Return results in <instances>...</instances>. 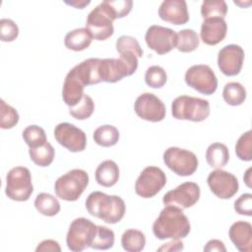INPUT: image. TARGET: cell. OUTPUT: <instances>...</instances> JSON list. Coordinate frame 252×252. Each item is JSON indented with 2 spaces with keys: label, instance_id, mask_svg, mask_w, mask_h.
<instances>
[{
  "label": "cell",
  "instance_id": "1",
  "mask_svg": "<svg viewBox=\"0 0 252 252\" xmlns=\"http://www.w3.org/2000/svg\"><path fill=\"white\" fill-rule=\"evenodd\" d=\"M191 229L190 221L182 209L175 206H165L153 223V232L158 239H182Z\"/></svg>",
  "mask_w": 252,
  "mask_h": 252
},
{
  "label": "cell",
  "instance_id": "2",
  "mask_svg": "<svg viewBox=\"0 0 252 252\" xmlns=\"http://www.w3.org/2000/svg\"><path fill=\"white\" fill-rule=\"evenodd\" d=\"M88 213L102 220L106 223L119 222L126 211L124 200L116 195H107L100 191L92 192L86 200Z\"/></svg>",
  "mask_w": 252,
  "mask_h": 252
},
{
  "label": "cell",
  "instance_id": "3",
  "mask_svg": "<svg viewBox=\"0 0 252 252\" xmlns=\"http://www.w3.org/2000/svg\"><path fill=\"white\" fill-rule=\"evenodd\" d=\"M171 114L178 120L201 122L210 115V103L204 98L180 95L171 103Z\"/></svg>",
  "mask_w": 252,
  "mask_h": 252
},
{
  "label": "cell",
  "instance_id": "4",
  "mask_svg": "<svg viewBox=\"0 0 252 252\" xmlns=\"http://www.w3.org/2000/svg\"><path fill=\"white\" fill-rule=\"evenodd\" d=\"M89 185V174L80 168L72 169L57 178L54 191L62 200L73 202L80 198Z\"/></svg>",
  "mask_w": 252,
  "mask_h": 252
},
{
  "label": "cell",
  "instance_id": "5",
  "mask_svg": "<svg viewBox=\"0 0 252 252\" xmlns=\"http://www.w3.org/2000/svg\"><path fill=\"white\" fill-rule=\"evenodd\" d=\"M32 192L33 186L29 168L16 166L8 171L5 187V193L8 198L18 202H25L30 199Z\"/></svg>",
  "mask_w": 252,
  "mask_h": 252
},
{
  "label": "cell",
  "instance_id": "6",
  "mask_svg": "<svg viewBox=\"0 0 252 252\" xmlns=\"http://www.w3.org/2000/svg\"><path fill=\"white\" fill-rule=\"evenodd\" d=\"M97 225L86 218L75 219L68 229L66 243L68 248L74 252H81L88 247L94 240Z\"/></svg>",
  "mask_w": 252,
  "mask_h": 252
},
{
  "label": "cell",
  "instance_id": "7",
  "mask_svg": "<svg viewBox=\"0 0 252 252\" xmlns=\"http://www.w3.org/2000/svg\"><path fill=\"white\" fill-rule=\"evenodd\" d=\"M162 158L164 164L179 176H190L198 168V158L189 150L170 147L164 151Z\"/></svg>",
  "mask_w": 252,
  "mask_h": 252
},
{
  "label": "cell",
  "instance_id": "8",
  "mask_svg": "<svg viewBox=\"0 0 252 252\" xmlns=\"http://www.w3.org/2000/svg\"><path fill=\"white\" fill-rule=\"evenodd\" d=\"M185 83L197 92L210 95L218 89V79L209 65L191 66L185 73Z\"/></svg>",
  "mask_w": 252,
  "mask_h": 252
},
{
  "label": "cell",
  "instance_id": "9",
  "mask_svg": "<svg viewBox=\"0 0 252 252\" xmlns=\"http://www.w3.org/2000/svg\"><path fill=\"white\" fill-rule=\"evenodd\" d=\"M166 184L165 173L158 166L145 167L135 182V192L142 198L156 196Z\"/></svg>",
  "mask_w": 252,
  "mask_h": 252
},
{
  "label": "cell",
  "instance_id": "10",
  "mask_svg": "<svg viewBox=\"0 0 252 252\" xmlns=\"http://www.w3.org/2000/svg\"><path fill=\"white\" fill-rule=\"evenodd\" d=\"M113 21L111 15L102 3H100L89 13L86 28L90 31L94 39L101 41L109 38L113 34Z\"/></svg>",
  "mask_w": 252,
  "mask_h": 252
},
{
  "label": "cell",
  "instance_id": "11",
  "mask_svg": "<svg viewBox=\"0 0 252 252\" xmlns=\"http://www.w3.org/2000/svg\"><path fill=\"white\" fill-rule=\"evenodd\" d=\"M145 40L151 49L159 55H163L176 47L177 33L169 28L153 25L147 30Z\"/></svg>",
  "mask_w": 252,
  "mask_h": 252
},
{
  "label": "cell",
  "instance_id": "12",
  "mask_svg": "<svg viewBox=\"0 0 252 252\" xmlns=\"http://www.w3.org/2000/svg\"><path fill=\"white\" fill-rule=\"evenodd\" d=\"M200 194L199 185L195 182L187 181L166 192L162 198V203L165 206L170 205L180 209H188L199 201Z\"/></svg>",
  "mask_w": 252,
  "mask_h": 252
},
{
  "label": "cell",
  "instance_id": "13",
  "mask_svg": "<svg viewBox=\"0 0 252 252\" xmlns=\"http://www.w3.org/2000/svg\"><path fill=\"white\" fill-rule=\"evenodd\" d=\"M134 110L140 118L150 122H159L166 114L164 103L152 93L140 94L135 100Z\"/></svg>",
  "mask_w": 252,
  "mask_h": 252
},
{
  "label": "cell",
  "instance_id": "14",
  "mask_svg": "<svg viewBox=\"0 0 252 252\" xmlns=\"http://www.w3.org/2000/svg\"><path fill=\"white\" fill-rule=\"evenodd\" d=\"M55 140L72 153L82 152L87 146V136L85 132L68 122L59 123L54 128Z\"/></svg>",
  "mask_w": 252,
  "mask_h": 252
},
{
  "label": "cell",
  "instance_id": "15",
  "mask_svg": "<svg viewBox=\"0 0 252 252\" xmlns=\"http://www.w3.org/2000/svg\"><path fill=\"white\" fill-rule=\"evenodd\" d=\"M207 183L211 191L220 199H230L239 188L237 178L230 172L220 168L216 169L208 175Z\"/></svg>",
  "mask_w": 252,
  "mask_h": 252
},
{
  "label": "cell",
  "instance_id": "16",
  "mask_svg": "<svg viewBox=\"0 0 252 252\" xmlns=\"http://www.w3.org/2000/svg\"><path fill=\"white\" fill-rule=\"evenodd\" d=\"M244 61V50L237 44L223 46L218 54V66L225 76H236L240 73Z\"/></svg>",
  "mask_w": 252,
  "mask_h": 252
},
{
  "label": "cell",
  "instance_id": "17",
  "mask_svg": "<svg viewBox=\"0 0 252 252\" xmlns=\"http://www.w3.org/2000/svg\"><path fill=\"white\" fill-rule=\"evenodd\" d=\"M161 20L179 26L189 21V13L185 0H164L158 8Z\"/></svg>",
  "mask_w": 252,
  "mask_h": 252
},
{
  "label": "cell",
  "instance_id": "18",
  "mask_svg": "<svg viewBox=\"0 0 252 252\" xmlns=\"http://www.w3.org/2000/svg\"><path fill=\"white\" fill-rule=\"evenodd\" d=\"M227 32V25L222 18L205 19L201 26L200 36L204 43L216 45L222 41Z\"/></svg>",
  "mask_w": 252,
  "mask_h": 252
},
{
  "label": "cell",
  "instance_id": "19",
  "mask_svg": "<svg viewBox=\"0 0 252 252\" xmlns=\"http://www.w3.org/2000/svg\"><path fill=\"white\" fill-rule=\"evenodd\" d=\"M85 84L78 76L74 68H72L65 77L62 88L63 101L69 106L73 107L78 104L84 96Z\"/></svg>",
  "mask_w": 252,
  "mask_h": 252
},
{
  "label": "cell",
  "instance_id": "20",
  "mask_svg": "<svg viewBox=\"0 0 252 252\" xmlns=\"http://www.w3.org/2000/svg\"><path fill=\"white\" fill-rule=\"evenodd\" d=\"M228 236L237 250L250 252L252 244V225L248 221L239 220L231 224Z\"/></svg>",
  "mask_w": 252,
  "mask_h": 252
},
{
  "label": "cell",
  "instance_id": "21",
  "mask_svg": "<svg viewBox=\"0 0 252 252\" xmlns=\"http://www.w3.org/2000/svg\"><path fill=\"white\" fill-rule=\"evenodd\" d=\"M95 180L103 187L115 185L119 179V167L115 161L106 159L100 162L95 169Z\"/></svg>",
  "mask_w": 252,
  "mask_h": 252
},
{
  "label": "cell",
  "instance_id": "22",
  "mask_svg": "<svg viewBox=\"0 0 252 252\" xmlns=\"http://www.w3.org/2000/svg\"><path fill=\"white\" fill-rule=\"evenodd\" d=\"M93 39L94 37L87 28H80L66 33L64 44L70 50L82 51L90 46Z\"/></svg>",
  "mask_w": 252,
  "mask_h": 252
},
{
  "label": "cell",
  "instance_id": "23",
  "mask_svg": "<svg viewBox=\"0 0 252 252\" xmlns=\"http://www.w3.org/2000/svg\"><path fill=\"white\" fill-rule=\"evenodd\" d=\"M206 159L208 164L216 169L226 165L229 159L227 147L222 143H213L206 151Z\"/></svg>",
  "mask_w": 252,
  "mask_h": 252
},
{
  "label": "cell",
  "instance_id": "24",
  "mask_svg": "<svg viewBox=\"0 0 252 252\" xmlns=\"http://www.w3.org/2000/svg\"><path fill=\"white\" fill-rule=\"evenodd\" d=\"M121 245L127 252H139L145 248V234L138 229H126L121 236Z\"/></svg>",
  "mask_w": 252,
  "mask_h": 252
},
{
  "label": "cell",
  "instance_id": "25",
  "mask_svg": "<svg viewBox=\"0 0 252 252\" xmlns=\"http://www.w3.org/2000/svg\"><path fill=\"white\" fill-rule=\"evenodd\" d=\"M34 207L38 213L46 217H53L60 212V203L56 197L48 193H39L34 200Z\"/></svg>",
  "mask_w": 252,
  "mask_h": 252
},
{
  "label": "cell",
  "instance_id": "26",
  "mask_svg": "<svg viewBox=\"0 0 252 252\" xmlns=\"http://www.w3.org/2000/svg\"><path fill=\"white\" fill-rule=\"evenodd\" d=\"M94 142L101 147H112L119 140V131L113 125H102L96 128L93 134Z\"/></svg>",
  "mask_w": 252,
  "mask_h": 252
},
{
  "label": "cell",
  "instance_id": "27",
  "mask_svg": "<svg viewBox=\"0 0 252 252\" xmlns=\"http://www.w3.org/2000/svg\"><path fill=\"white\" fill-rule=\"evenodd\" d=\"M222 97L227 104L237 106L246 99V90L238 82H229L223 87Z\"/></svg>",
  "mask_w": 252,
  "mask_h": 252
},
{
  "label": "cell",
  "instance_id": "28",
  "mask_svg": "<svg viewBox=\"0 0 252 252\" xmlns=\"http://www.w3.org/2000/svg\"><path fill=\"white\" fill-rule=\"evenodd\" d=\"M29 154L33 163L41 167L50 165L55 157L54 148L49 142H46L44 145L37 148H30Z\"/></svg>",
  "mask_w": 252,
  "mask_h": 252
},
{
  "label": "cell",
  "instance_id": "29",
  "mask_svg": "<svg viewBox=\"0 0 252 252\" xmlns=\"http://www.w3.org/2000/svg\"><path fill=\"white\" fill-rule=\"evenodd\" d=\"M200 39L197 32L192 29H184L177 33L176 47L181 52H192L199 46Z\"/></svg>",
  "mask_w": 252,
  "mask_h": 252
},
{
  "label": "cell",
  "instance_id": "30",
  "mask_svg": "<svg viewBox=\"0 0 252 252\" xmlns=\"http://www.w3.org/2000/svg\"><path fill=\"white\" fill-rule=\"evenodd\" d=\"M114 240L115 237L112 229L106 226L97 225L96 232L91 244V247L97 250H107L113 247Z\"/></svg>",
  "mask_w": 252,
  "mask_h": 252
},
{
  "label": "cell",
  "instance_id": "31",
  "mask_svg": "<svg viewBox=\"0 0 252 252\" xmlns=\"http://www.w3.org/2000/svg\"><path fill=\"white\" fill-rule=\"evenodd\" d=\"M227 13V5L223 0H206L201 6V15L203 19L222 18Z\"/></svg>",
  "mask_w": 252,
  "mask_h": 252
},
{
  "label": "cell",
  "instance_id": "32",
  "mask_svg": "<svg viewBox=\"0 0 252 252\" xmlns=\"http://www.w3.org/2000/svg\"><path fill=\"white\" fill-rule=\"evenodd\" d=\"M23 139L30 148H37L47 142L45 131L37 125L26 127L23 131Z\"/></svg>",
  "mask_w": 252,
  "mask_h": 252
},
{
  "label": "cell",
  "instance_id": "33",
  "mask_svg": "<svg viewBox=\"0 0 252 252\" xmlns=\"http://www.w3.org/2000/svg\"><path fill=\"white\" fill-rule=\"evenodd\" d=\"M113 20L127 16L133 6L132 0H104L101 2Z\"/></svg>",
  "mask_w": 252,
  "mask_h": 252
},
{
  "label": "cell",
  "instance_id": "34",
  "mask_svg": "<svg viewBox=\"0 0 252 252\" xmlns=\"http://www.w3.org/2000/svg\"><path fill=\"white\" fill-rule=\"evenodd\" d=\"M94 110V102L93 98L88 95L84 94L82 100L73 107H69V113L75 119L78 120H85L91 117Z\"/></svg>",
  "mask_w": 252,
  "mask_h": 252
},
{
  "label": "cell",
  "instance_id": "35",
  "mask_svg": "<svg viewBox=\"0 0 252 252\" xmlns=\"http://www.w3.org/2000/svg\"><path fill=\"white\" fill-rule=\"evenodd\" d=\"M167 81V76L165 70L158 65L151 66L147 69L145 73L146 84L153 89L162 88Z\"/></svg>",
  "mask_w": 252,
  "mask_h": 252
},
{
  "label": "cell",
  "instance_id": "36",
  "mask_svg": "<svg viewBox=\"0 0 252 252\" xmlns=\"http://www.w3.org/2000/svg\"><path fill=\"white\" fill-rule=\"evenodd\" d=\"M19 113L11 105L5 102L4 99L0 100V127L2 129H11L19 122Z\"/></svg>",
  "mask_w": 252,
  "mask_h": 252
},
{
  "label": "cell",
  "instance_id": "37",
  "mask_svg": "<svg viewBox=\"0 0 252 252\" xmlns=\"http://www.w3.org/2000/svg\"><path fill=\"white\" fill-rule=\"evenodd\" d=\"M235 154L237 158L244 161L252 159V131L243 133L237 140L235 145Z\"/></svg>",
  "mask_w": 252,
  "mask_h": 252
},
{
  "label": "cell",
  "instance_id": "38",
  "mask_svg": "<svg viewBox=\"0 0 252 252\" xmlns=\"http://www.w3.org/2000/svg\"><path fill=\"white\" fill-rule=\"evenodd\" d=\"M116 50L118 53H121L125 50L133 51L138 58L143 56V49L140 46L138 40L130 35H121L116 40Z\"/></svg>",
  "mask_w": 252,
  "mask_h": 252
},
{
  "label": "cell",
  "instance_id": "39",
  "mask_svg": "<svg viewBox=\"0 0 252 252\" xmlns=\"http://www.w3.org/2000/svg\"><path fill=\"white\" fill-rule=\"evenodd\" d=\"M19 35V28L11 19L0 20V37L4 42L15 40Z\"/></svg>",
  "mask_w": 252,
  "mask_h": 252
},
{
  "label": "cell",
  "instance_id": "40",
  "mask_svg": "<svg viewBox=\"0 0 252 252\" xmlns=\"http://www.w3.org/2000/svg\"><path fill=\"white\" fill-rule=\"evenodd\" d=\"M234 210L237 214L251 217L252 216V195L244 193L234 202Z\"/></svg>",
  "mask_w": 252,
  "mask_h": 252
},
{
  "label": "cell",
  "instance_id": "41",
  "mask_svg": "<svg viewBox=\"0 0 252 252\" xmlns=\"http://www.w3.org/2000/svg\"><path fill=\"white\" fill-rule=\"evenodd\" d=\"M36 252L39 251H52V252H60L61 251V247L59 245V243L55 240L52 239H45L43 241H41L37 247L35 248Z\"/></svg>",
  "mask_w": 252,
  "mask_h": 252
},
{
  "label": "cell",
  "instance_id": "42",
  "mask_svg": "<svg viewBox=\"0 0 252 252\" xmlns=\"http://www.w3.org/2000/svg\"><path fill=\"white\" fill-rule=\"evenodd\" d=\"M204 251H220V252H225L226 248L222 241L219 239H211L207 242V244L204 246Z\"/></svg>",
  "mask_w": 252,
  "mask_h": 252
},
{
  "label": "cell",
  "instance_id": "43",
  "mask_svg": "<svg viewBox=\"0 0 252 252\" xmlns=\"http://www.w3.org/2000/svg\"><path fill=\"white\" fill-rule=\"evenodd\" d=\"M184 249L183 242L179 239H172V241L167 242L160 246L158 250V251H180Z\"/></svg>",
  "mask_w": 252,
  "mask_h": 252
},
{
  "label": "cell",
  "instance_id": "44",
  "mask_svg": "<svg viewBox=\"0 0 252 252\" xmlns=\"http://www.w3.org/2000/svg\"><path fill=\"white\" fill-rule=\"evenodd\" d=\"M65 3L68 5H71L75 8H78V9H84L86 6H88L91 3V1L90 0H87V1L86 0H80V1L75 0V1H71V2L66 1Z\"/></svg>",
  "mask_w": 252,
  "mask_h": 252
},
{
  "label": "cell",
  "instance_id": "45",
  "mask_svg": "<svg viewBox=\"0 0 252 252\" xmlns=\"http://www.w3.org/2000/svg\"><path fill=\"white\" fill-rule=\"evenodd\" d=\"M250 172H251V168H248L245 172V175L243 176V179L248 187H251V183H250L251 182V173Z\"/></svg>",
  "mask_w": 252,
  "mask_h": 252
}]
</instances>
